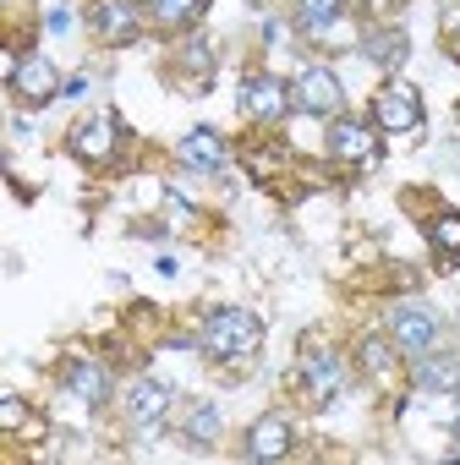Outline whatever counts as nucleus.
Returning <instances> with one entry per match:
<instances>
[{
	"mask_svg": "<svg viewBox=\"0 0 460 465\" xmlns=\"http://www.w3.org/2000/svg\"><path fill=\"white\" fill-rule=\"evenodd\" d=\"M258 340H264V323H258V312H242V307L214 312L203 323V351L214 361H242V356L258 351Z\"/></svg>",
	"mask_w": 460,
	"mask_h": 465,
	"instance_id": "nucleus-1",
	"label": "nucleus"
},
{
	"mask_svg": "<svg viewBox=\"0 0 460 465\" xmlns=\"http://www.w3.org/2000/svg\"><path fill=\"white\" fill-rule=\"evenodd\" d=\"M291 99H296V94H291L280 77H269V72L242 83V115H253V121H280V115L291 110Z\"/></svg>",
	"mask_w": 460,
	"mask_h": 465,
	"instance_id": "nucleus-2",
	"label": "nucleus"
},
{
	"mask_svg": "<svg viewBox=\"0 0 460 465\" xmlns=\"http://www.w3.org/2000/svg\"><path fill=\"white\" fill-rule=\"evenodd\" d=\"M373 121H378L384 132H416V126H422V99H416V88H405V83L384 88V94L373 99Z\"/></svg>",
	"mask_w": 460,
	"mask_h": 465,
	"instance_id": "nucleus-3",
	"label": "nucleus"
},
{
	"mask_svg": "<svg viewBox=\"0 0 460 465\" xmlns=\"http://www.w3.org/2000/svg\"><path fill=\"white\" fill-rule=\"evenodd\" d=\"M94 28H99L105 45H132L143 34V17H137L132 0H99V6H94Z\"/></svg>",
	"mask_w": 460,
	"mask_h": 465,
	"instance_id": "nucleus-4",
	"label": "nucleus"
},
{
	"mask_svg": "<svg viewBox=\"0 0 460 465\" xmlns=\"http://www.w3.org/2000/svg\"><path fill=\"white\" fill-rule=\"evenodd\" d=\"M291 94H296V104H302L307 115H335V110H340V83H335V72H324V66L302 72Z\"/></svg>",
	"mask_w": 460,
	"mask_h": 465,
	"instance_id": "nucleus-5",
	"label": "nucleus"
},
{
	"mask_svg": "<svg viewBox=\"0 0 460 465\" xmlns=\"http://www.w3.org/2000/svg\"><path fill=\"white\" fill-rule=\"evenodd\" d=\"M389 329H395V340H400L411 356H422V351L433 345V334H438V329H433V312H427V307H416V302L395 307V312H389Z\"/></svg>",
	"mask_w": 460,
	"mask_h": 465,
	"instance_id": "nucleus-6",
	"label": "nucleus"
},
{
	"mask_svg": "<svg viewBox=\"0 0 460 465\" xmlns=\"http://www.w3.org/2000/svg\"><path fill=\"white\" fill-rule=\"evenodd\" d=\"M12 83H17V94H23L28 104H50V99L61 94V77H55V66H50L45 55H28Z\"/></svg>",
	"mask_w": 460,
	"mask_h": 465,
	"instance_id": "nucleus-7",
	"label": "nucleus"
},
{
	"mask_svg": "<svg viewBox=\"0 0 460 465\" xmlns=\"http://www.w3.org/2000/svg\"><path fill=\"white\" fill-rule=\"evenodd\" d=\"M329 148H335V159L367 164V159L378 153V137H373V126H362V121H335V132H329Z\"/></svg>",
	"mask_w": 460,
	"mask_h": 465,
	"instance_id": "nucleus-8",
	"label": "nucleus"
},
{
	"mask_svg": "<svg viewBox=\"0 0 460 465\" xmlns=\"http://www.w3.org/2000/svg\"><path fill=\"white\" fill-rule=\"evenodd\" d=\"M247 454H253V460H285V454H291V421H285V416H264V421L247 432Z\"/></svg>",
	"mask_w": 460,
	"mask_h": 465,
	"instance_id": "nucleus-9",
	"label": "nucleus"
},
{
	"mask_svg": "<svg viewBox=\"0 0 460 465\" xmlns=\"http://www.w3.org/2000/svg\"><path fill=\"white\" fill-rule=\"evenodd\" d=\"M66 389H72L77 400H88V405H105L110 389H115V378H110L99 361H72V367H66Z\"/></svg>",
	"mask_w": 460,
	"mask_h": 465,
	"instance_id": "nucleus-10",
	"label": "nucleus"
},
{
	"mask_svg": "<svg viewBox=\"0 0 460 465\" xmlns=\"http://www.w3.org/2000/svg\"><path fill=\"white\" fill-rule=\"evenodd\" d=\"M302 372H307V394H313V405H329L335 394H340V367H335V356H307L302 361Z\"/></svg>",
	"mask_w": 460,
	"mask_h": 465,
	"instance_id": "nucleus-11",
	"label": "nucleus"
},
{
	"mask_svg": "<svg viewBox=\"0 0 460 465\" xmlns=\"http://www.w3.org/2000/svg\"><path fill=\"white\" fill-rule=\"evenodd\" d=\"M181 159H186V164H203V170H219V164H225V143H219V132H208V126L186 132V137H181Z\"/></svg>",
	"mask_w": 460,
	"mask_h": 465,
	"instance_id": "nucleus-12",
	"label": "nucleus"
},
{
	"mask_svg": "<svg viewBox=\"0 0 460 465\" xmlns=\"http://www.w3.org/2000/svg\"><path fill=\"white\" fill-rule=\"evenodd\" d=\"M416 378H422V389H460V361L444 356V351L416 356Z\"/></svg>",
	"mask_w": 460,
	"mask_h": 465,
	"instance_id": "nucleus-13",
	"label": "nucleus"
},
{
	"mask_svg": "<svg viewBox=\"0 0 460 465\" xmlns=\"http://www.w3.org/2000/svg\"><path fill=\"white\" fill-rule=\"evenodd\" d=\"M165 411H170V383L143 378V383L132 389V416H137V421H154V416H165Z\"/></svg>",
	"mask_w": 460,
	"mask_h": 465,
	"instance_id": "nucleus-14",
	"label": "nucleus"
},
{
	"mask_svg": "<svg viewBox=\"0 0 460 465\" xmlns=\"http://www.w3.org/2000/svg\"><path fill=\"white\" fill-rule=\"evenodd\" d=\"M72 148L99 164V159H110V148H115V126H110V121H88V126L72 137Z\"/></svg>",
	"mask_w": 460,
	"mask_h": 465,
	"instance_id": "nucleus-15",
	"label": "nucleus"
},
{
	"mask_svg": "<svg viewBox=\"0 0 460 465\" xmlns=\"http://www.w3.org/2000/svg\"><path fill=\"white\" fill-rule=\"evenodd\" d=\"M427 242H433L438 263H455V258H460V213H438V219L427 224Z\"/></svg>",
	"mask_w": 460,
	"mask_h": 465,
	"instance_id": "nucleus-16",
	"label": "nucleus"
},
{
	"mask_svg": "<svg viewBox=\"0 0 460 465\" xmlns=\"http://www.w3.org/2000/svg\"><path fill=\"white\" fill-rule=\"evenodd\" d=\"M203 6L208 0H148V12H154L159 28H186V23L203 17Z\"/></svg>",
	"mask_w": 460,
	"mask_h": 465,
	"instance_id": "nucleus-17",
	"label": "nucleus"
},
{
	"mask_svg": "<svg viewBox=\"0 0 460 465\" xmlns=\"http://www.w3.org/2000/svg\"><path fill=\"white\" fill-rule=\"evenodd\" d=\"M367 61H378L384 72H395V66L405 61V39H400V34H373V39H367Z\"/></svg>",
	"mask_w": 460,
	"mask_h": 465,
	"instance_id": "nucleus-18",
	"label": "nucleus"
},
{
	"mask_svg": "<svg viewBox=\"0 0 460 465\" xmlns=\"http://www.w3.org/2000/svg\"><path fill=\"white\" fill-rule=\"evenodd\" d=\"M340 6H345V0H296V23L302 28H329L340 17Z\"/></svg>",
	"mask_w": 460,
	"mask_h": 465,
	"instance_id": "nucleus-19",
	"label": "nucleus"
},
{
	"mask_svg": "<svg viewBox=\"0 0 460 465\" xmlns=\"http://www.w3.org/2000/svg\"><path fill=\"white\" fill-rule=\"evenodd\" d=\"M0 427H6V432H28V411H23V400H17V394L0 400Z\"/></svg>",
	"mask_w": 460,
	"mask_h": 465,
	"instance_id": "nucleus-20",
	"label": "nucleus"
},
{
	"mask_svg": "<svg viewBox=\"0 0 460 465\" xmlns=\"http://www.w3.org/2000/svg\"><path fill=\"white\" fill-rule=\"evenodd\" d=\"M362 367L367 372H389V345L384 340H362Z\"/></svg>",
	"mask_w": 460,
	"mask_h": 465,
	"instance_id": "nucleus-21",
	"label": "nucleus"
},
{
	"mask_svg": "<svg viewBox=\"0 0 460 465\" xmlns=\"http://www.w3.org/2000/svg\"><path fill=\"white\" fill-rule=\"evenodd\" d=\"M186 427H192V438H214V432H219V416H214V411H203V405H197V411H192V421H186Z\"/></svg>",
	"mask_w": 460,
	"mask_h": 465,
	"instance_id": "nucleus-22",
	"label": "nucleus"
},
{
	"mask_svg": "<svg viewBox=\"0 0 460 465\" xmlns=\"http://www.w3.org/2000/svg\"><path fill=\"white\" fill-rule=\"evenodd\" d=\"M186 66H203L208 72V45H186Z\"/></svg>",
	"mask_w": 460,
	"mask_h": 465,
	"instance_id": "nucleus-23",
	"label": "nucleus"
}]
</instances>
